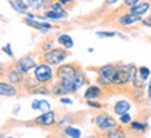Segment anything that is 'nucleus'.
<instances>
[{"mask_svg":"<svg viewBox=\"0 0 151 138\" xmlns=\"http://www.w3.org/2000/svg\"><path fill=\"white\" fill-rule=\"evenodd\" d=\"M68 50L64 47H58V48H51V50L46 51L42 60L47 65H61L67 58H68Z\"/></svg>","mask_w":151,"mask_h":138,"instance_id":"nucleus-1","label":"nucleus"},{"mask_svg":"<svg viewBox=\"0 0 151 138\" xmlns=\"http://www.w3.org/2000/svg\"><path fill=\"white\" fill-rule=\"evenodd\" d=\"M85 80H86V79H85V73H83L82 70H78L75 75L69 76V78L61 79L60 82L64 86L67 92H76L79 88L85 84Z\"/></svg>","mask_w":151,"mask_h":138,"instance_id":"nucleus-2","label":"nucleus"},{"mask_svg":"<svg viewBox=\"0 0 151 138\" xmlns=\"http://www.w3.org/2000/svg\"><path fill=\"white\" fill-rule=\"evenodd\" d=\"M33 76L36 78V80L40 84H47L53 80V76H54V72L51 69V65H47V64H39L35 68V73Z\"/></svg>","mask_w":151,"mask_h":138,"instance_id":"nucleus-3","label":"nucleus"},{"mask_svg":"<svg viewBox=\"0 0 151 138\" xmlns=\"http://www.w3.org/2000/svg\"><path fill=\"white\" fill-rule=\"evenodd\" d=\"M116 69L118 66H115L112 64L104 65L99 69V83L101 86H110L112 84V80H114V76L116 73Z\"/></svg>","mask_w":151,"mask_h":138,"instance_id":"nucleus-4","label":"nucleus"},{"mask_svg":"<svg viewBox=\"0 0 151 138\" xmlns=\"http://www.w3.org/2000/svg\"><path fill=\"white\" fill-rule=\"evenodd\" d=\"M96 126L99 130H103V131H108V130L116 127V122H115L114 117H111L110 115H105V113H101V115L96 116Z\"/></svg>","mask_w":151,"mask_h":138,"instance_id":"nucleus-5","label":"nucleus"},{"mask_svg":"<svg viewBox=\"0 0 151 138\" xmlns=\"http://www.w3.org/2000/svg\"><path fill=\"white\" fill-rule=\"evenodd\" d=\"M129 82H130V75H129L128 69H126V65H119L118 69H116V73L114 76V80H112V84L125 86Z\"/></svg>","mask_w":151,"mask_h":138,"instance_id":"nucleus-6","label":"nucleus"},{"mask_svg":"<svg viewBox=\"0 0 151 138\" xmlns=\"http://www.w3.org/2000/svg\"><path fill=\"white\" fill-rule=\"evenodd\" d=\"M17 69L18 70H21L22 73L27 75L29 70H32V69H35L37 66L36 61L33 60L32 57H29V55H24V57H21L18 61H17Z\"/></svg>","mask_w":151,"mask_h":138,"instance_id":"nucleus-7","label":"nucleus"},{"mask_svg":"<svg viewBox=\"0 0 151 138\" xmlns=\"http://www.w3.org/2000/svg\"><path fill=\"white\" fill-rule=\"evenodd\" d=\"M78 70H79V68L76 66V65H73V64H61L58 68H57L55 76H57L58 80H61V79L69 78V76L75 75Z\"/></svg>","mask_w":151,"mask_h":138,"instance_id":"nucleus-8","label":"nucleus"},{"mask_svg":"<svg viewBox=\"0 0 151 138\" xmlns=\"http://www.w3.org/2000/svg\"><path fill=\"white\" fill-rule=\"evenodd\" d=\"M142 15H137V14H133V13H126L122 14L121 17H118V25L119 26H129V25H133L136 22H142Z\"/></svg>","mask_w":151,"mask_h":138,"instance_id":"nucleus-9","label":"nucleus"},{"mask_svg":"<svg viewBox=\"0 0 151 138\" xmlns=\"http://www.w3.org/2000/svg\"><path fill=\"white\" fill-rule=\"evenodd\" d=\"M6 78H7L9 83H11V84H21L25 80V73H22L17 68L10 69V70H7V73H6Z\"/></svg>","mask_w":151,"mask_h":138,"instance_id":"nucleus-10","label":"nucleus"},{"mask_svg":"<svg viewBox=\"0 0 151 138\" xmlns=\"http://www.w3.org/2000/svg\"><path fill=\"white\" fill-rule=\"evenodd\" d=\"M54 122H55V113L53 110H47L43 115L37 116L35 119V123L39 124V126H51Z\"/></svg>","mask_w":151,"mask_h":138,"instance_id":"nucleus-11","label":"nucleus"},{"mask_svg":"<svg viewBox=\"0 0 151 138\" xmlns=\"http://www.w3.org/2000/svg\"><path fill=\"white\" fill-rule=\"evenodd\" d=\"M151 10V1L150 0H146V1H140L137 3L136 6H133L129 9V11L133 14H137V15H143V14H146L147 11H150Z\"/></svg>","mask_w":151,"mask_h":138,"instance_id":"nucleus-12","label":"nucleus"},{"mask_svg":"<svg viewBox=\"0 0 151 138\" xmlns=\"http://www.w3.org/2000/svg\"><path fill=\"white\" fill-rule=\"evenodd\" d=\"M24 22L27 23V25H29V26L37 29V31H42V32H46V31H49V29H53V25H51V23L37 22V21H35L33 18H28V17L24 19Z\"/></svg>","mask_w":151,"mask_h":138,"instance_id":"nucleus-13","label":"nucleus"},{"mask_svg":"<svg viewBox=\"0 0 151 138\" xmlns=\"http://www.w3.org/2000/svg\"><path fill=\"white\" fill-rule=\"evenodd\" d=\"M0 95H4V97L17 95V88H15V86L11 84V83L0 82Z\"/></svg>","mask_w":151,"mask_h":138,"instance_id":"nucleus-14","label":"nucleus"},{"mask_svg":"<svg viewBox=\"0 0 151 138\" xmlns=\"http://www.w3.org/2000/svg\"><path fill=\"white\" fill-rule=\"evenodd\" d=\"M9 1H10V4H11V7H13L17 13L24 14L31 9L29 4H28L27 1H24V0H9Z\"/></svg>","mask_w":151,"mask_h":138,"instance_id":"nucleus-15","label":"nucleus"},{"mask_svg":"<svg viewBox=\"0 0 151 138\" xmlns=\"http://www.w3.org/2000/svg\"><path fill=\"white\" fill-rule=\"evenodd\" d=\"M101 95V88L99 86H89L87 90L85 91V98L87 100H97Z\"/></svg>","mask_w":151,"mask_h":138,"instance_id":"nucleus-16","label":"nucleus"},{"mask_svg":"<svg viewBox=\"0 0 151 138\" xmlns=\"http://www.w3.org/2000/svg\"><path fill=\"white\" fill-rule=\"evenodd\" d=\"M130 109V104L128 101H125V100H121V101L115 102L114 105V112L116 115H124V113H128V110Z\"/></svg>","mask_w":151,"mask_h":138,"instance_id":"nucleus-17","label":"nucleus"},{"mask_svg":"<svg viewBox=\"0 0 151 138\" xmlns=\"http://www.w3.org/2000/svg\"><path fill=\"white\" fill-rule=\"evenodd\" d=\"M57 43H58L61 47L67 48V50H69V48H72V47H73V40H72V37L69 36V35H67V33H63V35H60V36L57 37Z\"/></svg>","mask_w":151,"mask_h":138,"instance_id":"nucleus-18","label":"nucleus"},{"mask_svg":"<svg viewBox=\"0 0 151 138\" xmlns=\"http://www.w3.org/2000/svg\"><path fill=\"white\" fill-rule=\"evenodd\" d=\"M107 138H126V135H125L124 130L114 127V129L108 130V133H107Z\"/></svg>","mask_w":151,"mask_h":138,"instance_id":"nucleus-19","label":"nucleus"},{"mask_svg":"<svg viewBox=\"0 0 151 138\" xmlns=\"http://www.w3.org/2000/svg\"><path fill=\"white\" fill-rule=\"evenodd\" d=\"M64 133L67 134L69 138H81L82 137V131L79 129H75V127H65Z\"/></svg>","mask_w":151,"mask_h":138,"instance_id":"nucleus-20","label":"nucleus"},{"mask_svg":"<svg viewBox=\"0 0 151 138\" xmlns=\"http://www.w3.org/2000/svg\"><path fill=\"white\" fill-rule=\"evenodd\" d=\"M51 92H53V94H55V95H64V94H68V92H67V90L64 88V86L61 84V82H60V80H58V83H55L54 86H53Z\"/></svg>","mask_w":151,"mask_h":138,"instance_id":"nucleus-21","label":"nucleus"},{"mask_svg":"<svg viewBox=\"0 0 151 138\" xmlns=\"http://www.w3.org/2000/svg\"><path fill=\"white\" fill-rule=\"evenodd\" d=\"M28 4H29V7L33 10H40L42 7H45V1L46 0H25Z\"/></svg>","mask_w":151,"mask_h":138,"instance_id":"nucleus-22","label":"nucleus"},{"mask_svg":"<svg viewBox=\"0 0 151 138\" xmlns=\"http://www.w3.org/2000/svg\"><path fill=\"white\" fill-rule=\"evenodd\" d=\"M130 129L133 131H140V133H144L147 130V124L139 123V122H130Z\"/></svg>","mask_w":151,"mask_h":138,"instance_id":"nucleus-23","label":"nucleus"},{"mask_svg":"<svg viewBox=\"0 0 151 138\" xmlns=\"http://www.w3.org/2000/svg\"><path fill=\"white\" fill-rule=\"evenodd\" d=\"M45 17H46V18H51V19H64V18H67L65 15H63V14H60V13H55V11H53V10H47L46 13H45Z\"/></svg>","mask_w":151,"mask_h":138,"instance_id":"nucleus-24","label":"nucleus"},{"mask_svg":"<svg viewBox=\"0 0 151 138\" xmlns=\"http://www.w3.org/2000/svg\"><path fill=\"white\" fill-rule=\"evenodd\" d=\"M31 92H32V94H49V88H47L46 86H39V84H37L36 87H33L32 90H31Z\"/></svg>","mask_w":151,"mask_h":138,"instance_id":"nucleus-25","label":"nucleus"},{"mask_svg":"<svg viewBox=\"0 0 151 138\" xmlns=\"http://www.w3.org/2000/svg\"><path fill=\"white\" fill-rule=\"evenodd\" d=\"M139 75H140V78H142L143 80H147V79L150 78L151 72H150V69L146 68V66H140V68H139Z\"/></svg>","mask_w":151,"mask_h":138,"instance_id":"nucleus-26","label":"nucleus"},{"mask_svg":"<svg viewBox=\"0 0 151 138\" xmlns=\"http://www.w3.org/2000/svg\"><path fill=\"white\" fill-rule=\"evenodd\" d=\"M96 35L99 37H114L116 36V32H103V31H99Z\"/></svg>","mask_w":151,"mask_h":138,"instance_id":"nucleus-27","label":"nucleus"},{"mask_svg":"<svg viewBox=\"0 0 151 138\" xmlns=\"http://www.w3.org/2000/svg\"><path fill=\"white\" fill-rule=\"evenodd\" d=\"M130 119H132V117H130L128 113H124V115H121V117H119V122H121L122 124H129L130 122H132Z\"/></svg>","mask_w":151,"mask_h":138,"instance_id":"nucleus-28","label":"nucleus"},{"mask_svg":"<svg viewBox=\"0 0 151 138\" xmlns=\"http://www.w3.org/2000/svg\"><path fill=\"white\" fill-rule=\"evenodd\" d=\"M39 109H40V110H45V112H47V110H50V104H49L47 101H45V100H42Z\"/></svg>","mask_w":151,"mask_h":138,"instance_id":"nucleus-29","label":"nucleus"},{"mask_svg":"<svg viewBox=\"0 0 151 138\" xmlns=\"http://www.w3.org/2000/svg\"><path fill=\"white\" fill-rule=\"evenodd\" d=\"M137 3H140V0H124V6L125 7H133V6H136Z\"/></svg>","mask_w":151,"mask_h":138,"instance_id":"nucleus-30","label":"nucleus"},{"mask_svg":"<svg viewBox=\"0 0 151 138\" xmlns=\"http://www.w3.org/2000/svg\"><path fill=\"white\" fill-rule=\"evenodd\" d=\"M87 105L90 106V108H94V109H101V104L94 102L93 100H87Z\"/></svg>","mask_w":151,"mask_h":138,"instance_id":"nucleus-31","label":"nucleus"},{"mask_svg":"<svg viewBox=\"0 0 151 138\" xmlns=\"http://www.w3.org/2000/svg\"><path fill=\"white\" fill-rule=\"evenodd\" d=\"M1 50H3V51H6V53H7V55H9L10 58H13V57H14V54H13V50H11V46H10V44H7V46H4V47H3V48H1Z\"/></svg>","mask_w":151,"mask_h":138,"instance_id":"nucleus-32","label":"nucleus"},{"mask_svg":"<svg viewBox=\"0 0 151 138\" xmlns=\"http://www.w3.org/2000/svg\"><path fill=\"white\" fill-rule=\"evenodd\" d=\"M75 1H76V0H58L60 4L65 6V7H68V6H72L73 3H75Z\"/></svg>","mask_w":151,"mask_h":138,"instance_id":"nucleus-33","label":"nucleus"},{"mask_svg":"<svg viewBox=\"0 0 151 138\" xmlns=\"http://www.w3.org/2000/svg\"><path fill=\"white\" fill-rule=\"evenodd\" d=\"M142 23L146 25V26H150L151 28V15H148L146 19H142Z\"/></svg>","mask_w":151,"mask_h":138,"instance_id":"nucleus-34","label":"nucleus"},{"mask_svg":"<svg viewBox=\"0 0 151 138\" xmlns=\"http://www.w3.org/2000/svg\"><path fill=\"white\" fill-rule=\"evenodd\" d=\"M39 106H40V101L35 100V101L32 102V109L33 110H37V109H39Z\"/></svg>","mask_w":151,"mask_h":138,"instance_id":"nucleus-35","label":"nucleus"},{"mask_svg":"<svg viewBox=\"0 0 151 138\" xmlns=\"http://www.w3.org/2000/svg\"><path fill=\"white\" fill-rule=\"evenodd\" d=\"M118 0H104V6H114Z\"/></svg>","mask_w":151,"mask_h":138,"instance_id":"nucleus-36","label":"nucleus"},{"mask_svg":"<svg viewBox=\"0 0 151 138\" xmlns=\"http://www.w3.org/2000/svg\"><path fill=\"white\" fill-rule=\"evenodd\" d=\"M60 101L63 102V104H68V105H71V104H72V101H71L69 98H61Z\"/></svg>","mask_w":151,"mask_h":138,"instance_id":"nucleus-37","label":"nucleus"},{"mask_svg":"<svg viewBox=\"0 0 151 138\" xmlns=\"http://www.w3.org/2000/svg\"><path fill=\"white\" fill-rule=\"evenodd\" d=\"M148 98L151 100V80H150V84H148Z\"/></svg>","mask_w":151,"mask_h":138,"instance_id":"nucleus-38","label":"nucleus"},{"mask_svg":"<svg viewBox=\"0 0 151 138\" xmlns=\"http://www.w3.org/2000/svg\"><path fill=\"white\" fill-rule=\"evenodd\" d=\"M3 73H4V66H3V65H0V76H1Z\"/></svg>","mask_w":151,"mask_h":138,"instance_id":"nucleus-39","label":"nucleus"},{"mask_svg":"<svg viewBox=\"0 0 151 138\" xmlns=\"http://www.w3.org/2000/svg\"><path fill=\"white\" fill-rule=\"evenodd\" d=\"M0 138H4V137H3V135H1V134H0Z\"/></svg>","mask_w":151,"mask_h":138,"instance_id":"nucleus-40","label":"nucleus"},{"mask_svg":"<svg viewBox=\"0 0 151 138\" xmlns=\"http://www.w3.org/2000/svg\"><path fill=\"white\" fill-rule=\"evenodd\" d=\"M89 138H96V137H89Z\"/></svg>","mask_w":151,"mask_h":138,"instance_id":"nucleus-41","label":"nucleus"}]
</instances>
